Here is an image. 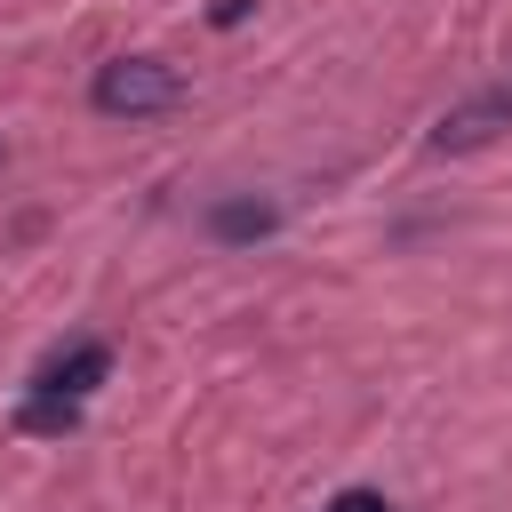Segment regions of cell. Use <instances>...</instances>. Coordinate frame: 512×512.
Segmentation results:
<instances>
[{
    "instance_id": "obj_1",
    "label": "cell",
    "mask_w": 512,
    "mask_h": 512,
    "mask_svg": "<svg viewBox=\"0 0 512 512\" xmlns=\"http://www.w3.org/2000/svg\"><path fill=\"white\" fill-rule=\"evenodd\" d=\"M176 96H184V72L160 64V56H112V64H96V80H88V104H96L104 120H152V112H168Z\"/></svg>"
},
{
    "instance_id": "obj_2",
    "label": "cell",
    "mask_w": 512,
    "mask_h": 512,
    "mask_svg": "<svg viewBox=\"0 0 512 512\" xmlns=\"http://www.w3.org/2000/svg\"><path fill=\"white\" fill-rule=\"evenodd\" d=\"M104 376H112V344L80 336V344H64V352H48V360L32 368V392H48V400H88Z\"/></svg>"
},
{
    "instance_id": "obj_3",
    "label": "cell",
    "mask_w": 512,
    "mask_h": 512,
    "mask_svg": "<svg viewBox=\"0 0 512 512\" xmlns=\"http://www.w3.org/2000/svg\"><path fill=\"white\" fill-rule=\"evenodd\" d=\"M208 232L240 248V240H264V232H280V208H272V200H216V208H208Z\"/></svg>"
},
{
    "instance_id": "obj_4",
    "label": "cell",
    "mask_w": 512,
    "mask_h": 512,
    "mask_svg": "<svg viewBox=\"0 0 512 512\" xmlns=\"http://www.w3.org/2000/svg\"><path fill=\"white\" fill-rule=\"evenodd\" d=\"M16 424H24V432H56V440H64V432L80 424V400H48V392H24Z\"/></svg>"
},
{
    "instance_id": "obj_5",
    "label": "cell",
    "mask_w": 512,
    "mask_h": 512,
    "mask_svg": "<svg viewBox=\"0 0 512 512\" xmlns=\"http://www.w3.org/2000/svg\"><path fill=\"white\" fill-rule=\"evenodd\" d=\"M328 512H392V504H384L376 488H336V496H328Z\"/></svg>"
},
{
    "instance_id": "obj_6",
    "label": "cell",
    "mask_w": 512,
    "mask_h": 512,
    "mask_svg": "<svg viewBox=\"0 0 512 512\" xmlns=\"http://www.w3.org/2000/svg\"><path fill=\"white\" fill-rule=\"evenodd\" d=\"M248 8H256V0H216V24H240Z\"/></svg>"
},
{
    "instance_id": "obj_7",
    "label": "cell",
    "mask_w": 512,
    "mask_h": 512,
    "mask_svg": "<svg viewBox=\"0 0 512 512\" xmlns=\"http://www.w3.org/2000/svg\"><path fill=\"white\" fill-rule=\"evenodd\" d=\"M0 160H8V144H0Z\"/></svg>"
}]
</instances>
